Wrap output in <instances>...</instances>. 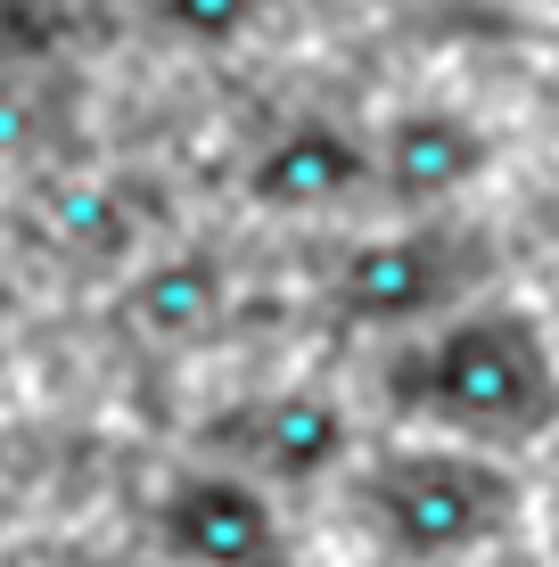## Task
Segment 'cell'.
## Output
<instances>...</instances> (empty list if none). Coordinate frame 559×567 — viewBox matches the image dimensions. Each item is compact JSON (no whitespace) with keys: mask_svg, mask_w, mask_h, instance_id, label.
Returning a JSON list of instances; mask_svg holds the SVG:
<instances>
[{"mask_svg":"<svg viewBox=\"0 0 559 567\" xmlns=\"http://www.w3.org/2000/svg\"><path fill=\"white\" fill-rule=\"evenodd\" d=\"M379 395L412 436H460V444H494V453L551 444L559 338L527 305H460L395 346Z\"/></svg>","mask_w":559,"mask_h":567,"instance_id":"cell-1","label":"cell"},{"mask_svg":"<svg viewBox=\"0 0 559 567\" xmlns=\"http://www.w3.org/2000/svg\"><path fill=\"white\" fill-rule=\"evenodd\" d=\"M362 535L387 559L412 567H445L477 559L527 518V477L510 468V453L494 444H460V436H395L379 453H362L345 468Z\"/></svg>","mask_w":559,"mask_h":567,"instance_id":"cell-2","label":"cell"},{"mask_svg":"<svg viewBox=\"0 0 559 567\" xmlns=\"http://www.w3.org/2000/svg\"><path fill=\"white\" fill-rule=\"evenodd\" d=\"M148 535L173 567H297V535L272 485L230 461L173 468L148 502Z\"/></svg>","mask_w":559,"mask_h":567,"instance_id":"cell-3","label":"cell"},{"mask_svg":"<svg viewBox=\"0 0 559 567\" xmlns=\"http://www.w3.org/2000/svg\"><path fill=\"white\" fill-rule=\"evenodd\" d=\"M206 436H215V461L247 468V477L272 485V494H313V485H330L362 461L354 412H345L338 395H321V386L247 395V403H230V412L206 420Z\"/></svg>","mask_w":559,"mask_h":567,"instance_id":"cell-4","label":"cell"},{"mask_svg":"<svg viewBox=\"0 0 559 567\" xmlns=\"http://www.w3.org/2000/svg\"><path fill=\"white\" fill-rule=\"evenodd\" d=\"M453 280H460V256L445 230H379V239H354L338 256V280L330 297L354 329H428L445 321L453 305Z\"/></svg>","mask_w":559,"mask_h":567,"instance_id":"cell-5","label":"cell"},{"mask_svg":"<svg viewBox=\"0 0 559 567\" xmlns=\"http://www.w3.org/2000/svg\"><path fill=\"white\" fill-rule=\"evenodd\" d=\"M486 173H494V132L469 107H403L371 148V182L412 214L460 198Z\"/></svg>","mask_w":559,"mask_h":567,"instance_id":"cell-6","label":"cell"},{"mask_svg":"<svg viewBox=\"0 0 559 567\" xmlns=\"http://www.w3.org/2000/svg\"><path fill=\"white\" fill-rule=\"evenodd\" d=\"M371 182V148L330 115H297L247 156V206L263 214H330Z\"/></svg>","mask_w":559,"mask_h":567,"instance_id":"cell-7","label":"cell"},{"mask_svg":"<svg viewBox=\"0 0 559 567\" xmlns=\"http://www.w3.org/2000/svg\"><path fill=\"white\" fill-rule=\"evenodd\" d=\"M222 297H230V288H222V264L173 247V256H148L141 271H132L124 321L141 329V338H157V346H189V338H206V329L222 321Z\"/></svg>","mask_w":559,"mask_h":567,"instance_id":"cell-8","label":"cell"},{"mask_svg":"<svg viewBox=\"0 0 559 567\" xmlns=\"http://www.w3.org/2000/svg\"><path fill=\"white\" fill-rule=\"evenodd\" d=\"M256 9H263V0H157L165 33H182V42H198V50H230V42H247Z\"/></svg>","mask_w":559,"mask_h":567,"instance_id":"cell-9","label":"cell"},{"mask_svg":"<svg viewBox=\"0 0 559 567\" xmlns=\"http://www.w3.org/2000/svg\"><path fill=\"white\" fill-rule=\"evenodd\" d=\"M33 141V115H25V100H0V156H17Z\"/></svg>","mask_w":559,"mask_h":567,"instance_id":"cell-10","label":"cell"},{"mask_svg":"<svg viewBox=\"0 0 559 567\" xmlns=\"http://www.w3.org/2000/svg\"><path fill=\"white\" fill-rule=\"evenodd\" d=\"M551 461H559V427H551Z\"/></svg>","mask_w":559,"mask_h":567,"instance_id":"cell-11","label":"cell"}]
</instances>
